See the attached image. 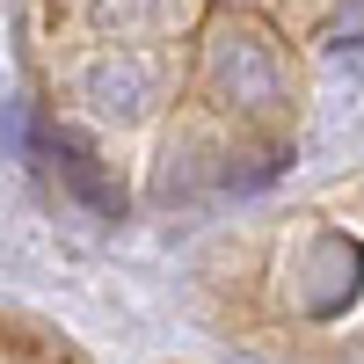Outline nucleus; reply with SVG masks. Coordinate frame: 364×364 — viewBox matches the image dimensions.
Segmentation results:
<instances>
[{"label":"nucleus","mask_w":364,"mask_h":364,"mask_svg":"<svg viewBox=\"0 0 364 364\" xmlns=\"http://www.w3.org/2000/svg\"><path fill=\"white\" fill-rule=\"evenodd\" d=\"M44 161L66 175V190H73L87 211H102V219H124V182H117L95 154H87L73 132H44Z\"/></svg>","instance_id":"3"},{"label":"nucleus","mask_w":364,"mask_h":364,"mask_svg":"<svg viewBox=\"0 0 364 364\" xmlns=\"http://www.w3.org/2000/svg\"><path fill=\"white\" fill-rule=\"evenodd\" d=\"M197 87L219 109L240 117H277L291 102V66H284V44L269 37L262 22H219L211 37L197 44Z\"/></svg>","instance_id":"1"},{"label":"nucleus","mask_w":364,"mask_h":364,"mask_svg":"<svg viewBox=\"0 0 364 364\" xmlns=\"http://www.w3.org/2000/svg\"><path fill=\"white\" fill-rule=\"evenodd\" d=\"M161 87H168V58L146 51V44H102V51L80 66V102L102 109V117H139V109H154Z\"/></svg>","instance_id":"2"},{"label":"nucleus","mask_w":364,"mask_h":364,"mask_svg":"<svg viewBox=\"0 0 364 364\" xmlns=\"http://www.w3.org/2000/svg\"><path fill=\"white\" fill-rule=\"evenodd\" d=\"M190 8L197 0H95L87 22H95L102 44H154V37H168V29L190 22Z\"/></svg>","instance_id":"4"}]
</instances>
